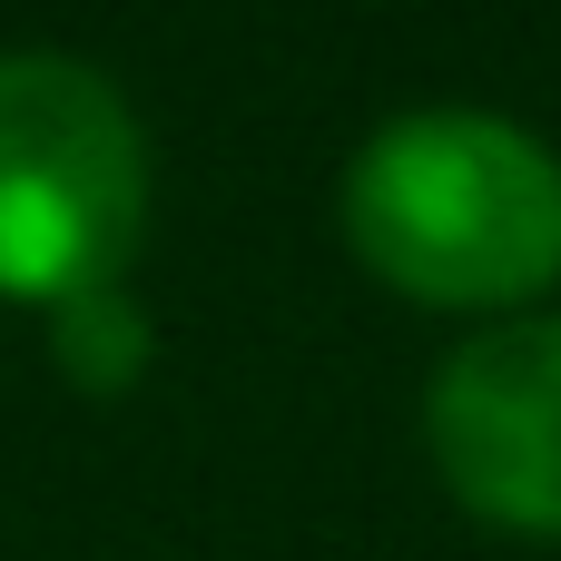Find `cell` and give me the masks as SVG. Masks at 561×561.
I'll return each instance as SVG.
<instances>
[{
	"mask_svg": "<svg viewBox=\"0 0 561 561\" xmlns=\"http://www.w3.org/2000/svg\"><path fill=\"white\" fill-rule=\"evenodd\" d=\"M345 247L414 306L513 316L561 286V148L503 108H404L385 118L345 187Z\"/></svg>",
	"mask_w": 561,
	"mask_h": 561,
	"instance_id": "obj_1",
	"label": "cell"
},
{
	"mask_svg": "<svg viewBox=\"0 0 561 561\" xmlns=\"http://www.w3.org/2000/svg\"><path fill=\"white\" fill-rule=\"evenodd\" d=\"M148 237V128L79 49H0V296L69 306L118 286Z\"/></svg>",
	"mask_w": 561,
	"mask_h": 561,
	"instance_id": "obj_2",
	"label": "cell"
},
{
	"mask_svg": "<svg viewBox=\"0 0 561 561\" xmlns=\"http://www.w3.org/2000/svg\"><path fill=\"white\" fill-rule=\"evenodd\" d=\"M424 454L463 513L561 542V316H493L434 365Z\"/></svg>",
	"mask_w": 561,
	"mask_h": 561,
	"instance_id": "obj_3",
	"label": "cell"
},
{
	"mask_svg": "<svg viewBox=\"0 0 561 561\" xmlns=\"http://www.w3.org/2000/svg\"><path fill=\"white\" fill-rule=\"evenodd\" d=\"M49 355H59L69 385H89V394H128V385L148 375L158 335H148V316H138L118 286H89V296L49 306Z\"/></svg>",
	"mask_w": 561,
	"mask_h": 561,
	"instance_id": "obj_4",
	"label": "cell"
}]
</instances>
